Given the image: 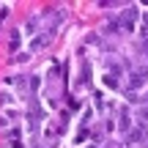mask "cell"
Masks as SVG:
<instances>
[{
	"mask_svg": "<svg viewBox=\"0 0 148 148\" xmlns=\"http://www.w3.org/2000/svg\"><path fill=\"white\" fill-rule=\"evenodd\" d=\"M104 85H107V88H118V74H110V71H107Z\"/></svg>",
	"mask_w": 148,
	"mask_h": 148,
	"instance_id": "cell-5",
	"label": "cell"
},
{
	"mask_svg": "<svg viewBox=\"0 0 148 148\" xmlns=\"http://www.w3.org/2000/svg\"><path fill=\"white\" fill-rule=\"evenodd\" d=\"M145 82H148V66H137L129 77V90H140Z\"/></svg>",
	"mask_w": 148,
	"mask_h": 148,
	"instance_id": "cell-2",
	"label": "cell"
},
{
	"mask_svg": "<svg viewBox=\"0 0 148 148\" xmlns=\"http://www.w3.org/2000/svg\"><path fill=\"white\" fill-rule=\"evenodd\" d=\"M30 90H38V77H30Z\"/></svg>",
	"mask_w": 148,
	"mask_h": 148,
	"instance_id": "cell-12",
	"label": "cell"
},
{
	"mask_svg": "<svg viewBox=\"0 0 148 148\" xmlns=\"http://www.w3.org/2000/svg\"><path fill=\"white\" fill-rule=\"evenodd\" d=\"M104 30H107V33H115V30H121V22H118V19L107 22V25H104Z\"/></svg>",
	"mask_w": 148,
	"mask_h": 148,
	"instance_id": "cell-7",
	"label": "cell"
},
{
	"mask_svg": "<svg viewBox=\"0 0 148 148\" xmlns=\"http://www.w3.org/2000/svg\"><path fill=\"white\" fill-rule=\"evenodd\" d=\"M143 36H145V38H148V14H145V16H143Z\"/></svg>",
	"mask_w": 148,
	"mask_h": 148,
	"instance_id": "cell-11",
	"label": "cell"
},
{
	"mask_svg": "<svg viewBox=\"0 0 148 148\" xmlns=\"http://www.w3.org/2000/svg\"><path fill=\"white\" fill-rule=\"evenodd\" d=\"M36 27H38V16H33V19H27V25H25V33L30 36V33H36Z\"/></svg>",
	"mask_w": 148,
	"mask_h": 148,
	"instance_id": "cell-6",
	"label": "cell"
},
{
	"mask_svg": "<svg viewBox=\"0 0 148 148\" xmlns=\"http://www.w3.org/2000/svg\"><path fill=\"white\" fill-rule=\"evenodd\" d=\"M27 58H30V55H27V52H19V55H14V60H16V63H19V60H22V63H25Z\"/></svg>",
	"mask_w": 148,
	"mask_h": 148,
	"instance_id": "cell-10",
	"label": "cell"
},
{
	"mask_svg": "<svg viewBox=\"0 0 148 148\" xmlns=\"http://www.w3.org/2000/svg\"><path fill=\"white\" fill-rule=\"evenodd\" d=\"M137 16H140L137 5H129L126 11H121V16H118V22H121V30H123V33H132L134 25H137Z\"/></svg>",
	"mask_w": 148,
	"mask_h": 148,
	"instance_id": "cell-1",
	"label": "cell"
},
{
	"mask_svg": "<svg viewBox=\"0 0 148 148\" xmlns=\"http://www.w3.org/2000/svg\"><path fill=\"white\" fill-rule=\"evenodd\" d=\"M143 52H145V58H148V38H145V44H143Z\"/></svg>",
	"mask_w": 148,
	"mask_h": 148,
	"instance_id": "cell-14",
	"label": "cell"
},
{
	"mask_svg": "<svg viewBox=\"0 0 148 148\" xmlns=\"http://www.w3.org/2000/svg\"><path fill=\"white\" fill-rule=\"evenodd\" d=\"M19 44H22V30L14 27V30L8 33V49L11 52H19Z\"/></svg>",
	"mask_w": 148,
	"mask_h": 148,
	"instance_id": "cell-3",
	"label": "cell"
},
{
	"mask_svg": "<svg viewBox=\"0 0 148 148\" xmlns=\"http://www.w3.org/2000/svg\"><path fill=\"white\" fill-rule=\"evenodd\" d=\"M121 129H123V132H129V112L126 110H121Z\"/></svg>",
	"mask_w": 148,
	"mask_h": 148,
	"instance_id": "cell-8",
	"label": "cell"
},
{
	"mask_svg": "<svg viewBox=\"0 0 148 148\" xmlns=\"http://www.w3.org/2000/svg\"><path fill=\"white\" fill-rule=\"evenodd\" d=\"M137 118H140V126H145L148 123V107H143V110L137 112Z\"/></svg>",
	"mask_w": 148,
	"mask_h": 148,
	"instance_id": "cell-9",
	"label": "cell"
},
{
	"mask_svg": "<svg viewBox=\"0 0 148 148\" xmlns=\"http://www.w3.org/2000/svg\"><path fill=\"white\" fill-rule=\"evenodd\" d=\"M5 14H8V5H0V19H3Z\"/></svg>",
	"mask_w": 148,
	"mask_h": 148,
	"instance_id": "cell-13",
	"label": "cell"
},
{
	"mask_svg": "<svg viewBox=\"0 0 148 148\" xmlns=\"http://www.w3.org/2000/svg\"><path fill=\"white\" fill-rule=\"evenodd\" d=\"M137 140H143V126L129 129V132H126V143H137Z\"/></svg>",
	"mask_w": 148,
	"mask_h": 148,
	"instance_id": "cell-4",
	"label": "cell"
}]
</instances>
